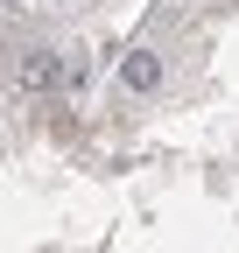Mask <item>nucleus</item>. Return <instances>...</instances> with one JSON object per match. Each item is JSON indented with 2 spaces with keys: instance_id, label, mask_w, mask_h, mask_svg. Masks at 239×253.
<instances>
[{
  "instance_id": "2",
  "label": "nucleus",
  "mask_w": 239,
  "mask_h": 253,
  "mask_svg": "<svg viewBox=\"0 0 239 253\" xmlns=\"http://www.w3.org/2000/svg\"><path fill=\"white\" fill-rule=\"evenodd\" d=\"M64 71H71L64 56H28V71H21V84H28V91H49V84L64 78Z\"/></svg>"
},
{
  "instance_id": "1",
  "label": "nucleus",
  "mask_w": 239,
  "mask_h": 253,
  "mask_svg": "<svg viewBox=\"0 0 239 253\" xmlns=\"http://www.w3.org/2000/svg\"><path fill=\"white\" fill-rule=\"evenodd\" d=\"M120 78H127L134 91H155V84H162V63H155V56H148V49H134L127 63H120Z\"/></svg>"
}]
</instances>
